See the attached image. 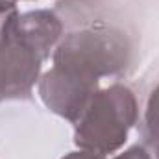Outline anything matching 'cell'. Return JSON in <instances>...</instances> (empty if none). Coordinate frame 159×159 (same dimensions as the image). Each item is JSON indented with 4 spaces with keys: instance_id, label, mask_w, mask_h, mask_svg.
I'll list each match as a JSON object with an SVG mask.
<instances>
[{
    "instance_id": "1",
    "label": "cell",
    "mask_w": 159,
    "mask_h": 159,
    "mask_svg": "<svg viewBox=\"0 0 159 159\" xmlns=\"http://www.w3.org/2000/svg\"><path fill=\"white\" fill-rule=\"evenodd\" d=\"M137 119L139 106L129 87L115 83L98 89L74 122V144L100 156L115 154L126 144Z\"/></svg>"
},
{
    "instance_id": "2",
    "label": "cell",
    "mask_w": 159,
    "mask_h": 159,
    "mask_svg": "<svg viewBox=\"0 0 159 159\" xmlns=\"http://www.w3.org/2000/svg\"><path fill=\"white\" fill-rule=\"evenodd\" d=\"M131 41L113 26H91L65 35L57 43L52 63L81 78L100 80L122 72L131 61Z\"/></svg>"
},
{
    "instance_id": "3",
    "label": "cell",
    "mask_w": 159,
    "mask_h": 159,
    "mask_svg": "<svg viewBox=\"0 0 159 159\" xmlns=\"http://www.w3.org/2000/svg\"><path fill=\"white\" fill-rule=\"evenodd\" d=\"M37 89L43 104L52 113L74 124L91 98L98 93V80L81 78L69 70L52 67L39 78Z\"/></svg>"
},
{
    "instance_id": "4",
    "label": "cell",
    "mask_w": 159,
    "mask_h": 159,
    "mask_svg": "<svg viewBox=\"0 0 159 159\" xmlns=\"http://www.w3.org/2000/svg\"><path fill=\"white\" fill-rule=\"evenodd\" d=\"M41 67L43 57L15 37L0 43V98L28 100Z\"/></svg>"
},
{
    "instance_id": "5",
    "label": "cell",
    "mask_w": 159,
    "mask_h": 159,
    "mask_svg": "<svg viewBox=\"0 0 159 159\" xmlns=\"http://www.w3.org/2000/svg\"><path fill=\"white\" fill-rule=\"evenodd\" d=\"M61 35H63L61 19L48 9L20 13L11 30V37L37 52L43 57V61L50 57V52L61 41Z\"/></svg>"
},
{
    "instance_id": "6",
    "label": "cell",
    "mask_w": 159,
    "mask_h": 159,
    "mask_svg": "<svg viewBox=\"0 0 159 159\" xmlns=\"http://www.w3.org/2000/svg\"><path fill=\"white\" fill-rule=\"evenodd\" d=\"M141 135L144 139V148L150 152V156L159 159V85L150 93L144 119L141 126Z\"/></svg>"
},
{
    "instance_id": "7",
    "label": "cell",
    "mask_w": 159,
    "mask_h": 159,
    "mask_svg": "<svg viewBox=\"0 0 159 159\" xmlns=\"http://www.w3.org/2000/svg\"><path fill=\"white\" fill-rule=\"evenodd\" d=\"M61 159H107V157L100 156V154L87 152V150H78V152L67 154L65 157H61ZM111 159H152V156H150V152L143 144H133L128 150H124L122 154H119V156H115V157H111Z\"/></svg>"
},
{
    "instance_id": "8",
    "label": "cell",
    "mask_w": 159,
    "mask_h": 159,
    "mask_svg": "<svg viewBox=\"0 0 159 159\" xmlns=\"http://www.w3.org/2000/svg\"><path fill=\"white\" fill-rule=\"evenodd\" d=\"M19 15L20 13L17 11V7L0 11V43H4L6 39L11 37V30H13V24L19 19Z\"/></svg>"
},
{
    "instance_id": "9",
    "label": "cell",
    "mask_w": 159,
    "mask_h": 159,
    "mask_svg": "<svg viewBox=\"0 0 159 159\" xmlns=\"http://www.w3.org/2000/svg\"><path fill=\"white\" fill-rule=\"evenodd\" d=\"M11 7H17V0H0V11L11 9Z\"/></svg>"
},
{
    "instance_id": "10",
    "label": "cell",
    "mask_w": 159,
    "mask_h": 159,
    "mask_svg": "<svg viewBox=\"0 0 159 159\" xmlns=\"http://www.w3.org/2000/svg\"><path fill=\"white\" fill-rule=\"evenodd\" d=\"M0 100H2V98H0Z\"/></svg>"
}]
</instances>
